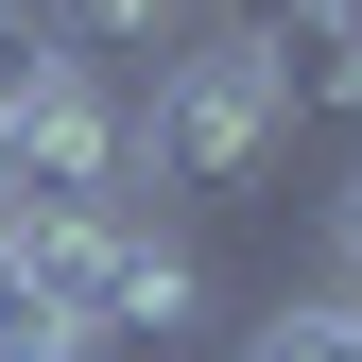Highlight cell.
<instances>
[{
  "mask_svg": "<svg viewBox=\"0 0 362 362\" xmlns=\"http://www.w3.org/2000/svg\"><path fill=\"white\" fill-rule=\"evenodd\" d=\"M0 242H18V276H35V310L104 362V345H173L207 310V276H190V242H173L156 207H0Z\"/></svg>",
  "mask_w": 362,
  "mask_h": 362,
  "instance_id": "obj_1",
  "label": "cell"
},
{
  "mask_svg": "<svg viewBox=\"0 0 362 362\" xmlns=\"http://www.w3.org/2000/svg\"><path fill=\"white\" fill-rule=\"evenodd\" d=\"M121 139H139V190H242V173L293 139L276 121V52H259V35H173V52L121 86Z\"/></svg>",
  "mask_w": 362,
  "mask_h": 362,
  "instance_id": "obj_2",
  "label": "cell"
},
{
  "mask_svg": "<svg viewBox=\"0 0 362 362\" xmlns=\"http://www.w3.org/2000/svg\"><path fill=\"white\" fill-rule=\"evenodd\" d=\"M0 207H139V139H121V69L18 35L0 52Z\"/></svg>",
  "mask_w": 362,
  "mask_h": 362,
  "instance_id": "obj_3",
  "label": "cell"
},
{
  "mask_svg": "<svg viewBox=\"0 0 362 362\" xmlns=\"http://www.w3.org/2000/svg\"><path fill=\"white\" fill-rule=\"evenodd\" d=\"M173 35H207L190 0H52V52H86V69H121V86H139V69L173 52Z\"/></svg>",
  "mask_w": 362,
  "mask_h": 362,
  "instance_id": "obj_4",
  "label": "cell"
},
{
  "mask_svg": "<svg viewBox=\"0 0 362 362\" xmlns=\"http://www.w3.org/2000/svg\"><path fill=\"white\" fill-rule=\"evenodd\" d=\"M242 362H362V293H276L242 328Z\"/></svg>",
  "mask_w": 362,
  "mask_h": 362,
  "instance_id": "obj_5",
  "label": "cell"
},
{
  "mask_svg": "<svg viewBox=\"0 0 362 362\" xmlns=\"http://www.w3.org/2000/svg\"><path fill=\"white\" fill-rule=\"evenodd\" d=\"M0 362H86L52 310H35V276H18V242H0Z\"/></svg>",
  "mask_w": 362,
  "mask_h": 362,
  "instance_id": "obj_6",
  "label": "cell"
},
{
  "mask_svg": "<svg viewBox=\"0 0 362 362\" xmlns=\"http://www.w3.org/2000/svg\"><path fill=\"white\" fill-rule=\"evenodd\" d=\"M328 293H362V173L328 190Z\"/></svg>",
  "mask_w": 362,
  "mask_h": 362,
  "instance_id": "obj_7",
  "label": "cell"
},
{
  "mask_svg": "<svg viewBox=\"0 0 362 362\" xmlns=\"http://www.w3.org/2000/svg\"><path fill=\"white\" fill-rule=\"evenodd\" d=\"M293 35H362V0H293Z\"/></svg>",
  "mask_w": 362,
  "mask_h": 362,
  "instance_id": "obj_8",
  "label": "cell"
}]
</instances>
